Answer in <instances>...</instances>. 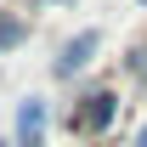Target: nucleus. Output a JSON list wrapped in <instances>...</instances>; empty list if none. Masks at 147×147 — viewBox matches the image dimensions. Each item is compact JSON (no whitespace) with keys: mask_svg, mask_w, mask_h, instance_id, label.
I'll return each mask as SVG.
<instances>
[{"mask_svg":"<svg viewBox=\"0 0 147 147\" xmlns=\"http://www.w3.org/2000/svg\"><path fill=\"white\" fill-rule=\"evenodd\" d=\"M34 6H51V0H34Z\"/></svg>","mask_w":147,"mask_h":147,"instance_id":"6","label":"nucleus"},{"mask_svg":"<svg viewBox=\"0 0 147 147\" xmlns=\"http://www.w3.org/2000/svg\"><path fill=\"white\" fill-rule=\"evenodd\" d=\"M113 119H119V91H108V85L79 91V96H74V108H68V130H74V136H85V142L108 136Z\"/></svg>","mask_w":147,"mask_h":147,"instance_id":"1","label":"nucleus"},{"mask_svg":"<svg viewBox=\"0 0 147 147\" xmlns=\"http://www.w3.org/2000/svg\"><path fill=\"white\" fill-rule=\"evenodd\" d=\"M130 147H147V125H142V130H136V142H130Z\"/></svg>","mask_w":147,"mask_h":147,"instance_id":"5","label":"nucleus"},{"mask_svg":"<svg viewBox=\"0 0 147 147\" xmlns=\"http://www.w3.org/2000/svg\"><path fill=\"white\" fill-rule=\"evenodd\" d=\"M96 45H102V28H79V34H74L68 45L57 51V68H51V74H57V79H74L79 68H91Z\"/></svg>","mask_w":147,"mask_h":147,"instance_id":"2","label":"nucleus"},{"mask_svg":"<svg viewBox=\"0 0 147 147\" xmlns=\"http://www.w3.org/2000/svg\"><path fill=\"white\" fill-rule=\"evenodd\" d=\"M45 130H51V113H45L40 96H28V102L17 108V142L11 147H45Z\"/></svg>","mask_w":147,"mask_h":147,"instance_id":"3","label":"nucleus"},{"mask_svg":"<svg viewBox=\"0 0 147 147\" xmlns=\"http://www.w3.org/2000/svg\"><path fill=\"white\" fill-rule=\"evenodd\" d=\"M142 6H147V0H142Z\"/></svg>","mask_w":147,"mask_h":147,"instance_id":"7","label":"nucleus"},{"mask_svg":"<svg viewBox=\"0 0 147 147\" xmlns=\"http://www.w3.org/2000/svg\"><path fill=\"white\" fill-rule=\"evenodd\" d=\"M23 40H28V23L11 17V11H0V57H6V51H17Z\"/></svg>","mask_w":147,"mask_h":147,"instance_id":"4","label":"nucleus"}]
</instances>
